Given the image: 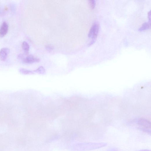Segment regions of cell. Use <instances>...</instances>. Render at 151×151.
<instances>
[{"mask_svg": "<svg viewBox=\"0 0 151 151\" xmlns=\"http://www.w3.org/2000/svg\"><path fill=\"white\" fill-rule=\"evenodd\" d=\"M107 145V144L104 142L84 143L75 144L72 148L76 151H87L101 148Z\"/></svg>", "mask_w": 151, "mask_h": 151, "instance_id": "obj_1", "label": "cell"}, {"mask_svg": "<svg viewBox=\"0 0 151 151\" xmlns=\"http://www.w3.org/2000/svg\"><path fill=\"white\" fill-rule=\"evenodd\" d=\"M19 59H21L24 63L27 64L37 63L40 61L39 59L36 58L31 55H29L25 58L23 55L20 54L19 55Z\"/></svg>", "mask_w": 151, "mask_h": 151, "instance_id": "obj_2", "label": "cell"}, {"mask_svg": "<svg viewBox=\"0 0 151 151\" xmlns=\"http://www.w3.org/2000/svg\"><path fill=\"white\" fill-rule=\"evenodd\" d=\"M99 30V26L97 23H94L90 30L88 37L90 38H92L93 39L96 40L97 37Z\"/></svg>", "mask_w": 151, "mask_h": 151, "instance_id": "obj_3", "label": "cell"}, {"mask_svg": "<svg viewBox=\"0 0 151 151\" xmlns=\"http://www.w3.org/2000/svg\"><path fill=\"white\" fill-rule=\"evenodd\" d=\"M138 123V124L141 127L140 129L151 130V123L146 119H141L139 120Z\"/></svg>", "mask_w": 151, "mask_h": 151, "instance_id": "obj_4", "label": "cell"}, {"mask_svg": "<svg viewBox=\"0 0 151 151\" xmlns=\"http://www.w3.org/2000/svg\"><path fill=\"white\" fill-rule=\"evenodd\" d=\"M10 52V49L7 48H2L0 51V58L2 61H4L7 59Z\"/></svg>", "mask_w": 151, "mask_h": 151, "instance_id": "obj_5", "label": "cell"}, {"mask_svg": "<svg viewBox=\"0 0 151 151\" xmlns=\"http://www.w3.org/2000/svg\"><path fill=\"white\" fill-rule=\"evenodd\" d=\"M8 27V25L6 22H4L2 23L0 28V37H4L7 34Z\"/></svg>", "mask_w": 151, "mask_h": 151, "instance_id": "obj_6", "label": "cell"}, {"mask_svg": "<svg viewBox=\"0 0 151 151\" xmlns=\"http://www.w3.org/2000/svg\"><path fill=\"white\" fill-rule=\"evenodd\" d=\"M22 47L25 54L26 55L28 54L30 49L29 44L26 42L24 41L22 43Z\"/></svg>", "mask_w": 151, "mask_h": 151, "instance_id": "obj_7", "label": "cell"}, {"mask_svg": "<svg viewBox=\"0 0 151 151\" xmlns=\"http://www.w3.org/2000/svg\"><path fill=\"white\" fill-rule=\"evenodd\" d=\"M150 23L145 22L139 28V31H142L149 29L150 27Z\"/></svg>", "mask_w": 151, "mask_h": 151, "instance_id": "obj_8", "label": "cell"}, {"mask_svg": "<svg viewBox=\"0 0 151 151\" xmlns=\"http://www.w3.org/2000/svg\"><path fill=\"white\" fill-rule=\"evenodd\" d=\"M89 4L90 8L91 9H93L95 6V1L94 0H90L89 1Z\"/></svg>", "mask_w": 151, "mask_h": 151, "instance_id": "obj_9", "label": "cell"}, {"mask_svg": "<svg viewBox=\"0 0 151 151\" xmlns=\"http://www.w3.org/2000/svg\"><path fill=\"white\" fill-rule=\"evenodd\" d=\"M46 49L48 52H51L54 49V47L51 45H48L46 47Z\"/></svg>", "mask_w": 151, "mask_h": 151, "instance_id": "obj_10", "label": "cell"}, {"mask_svg": "<svg viewBox=\"0 0 151 151\" xmlns=\"http://www.w3.org/2000/svg\"><path fill=\"white\" fill-rule=\"evenodd\" d=\"M36 72L40 73L42 74L44 73L45 72V70L44 68L42 66H41L36 70Z\"/></svg>", "mask_w": 151, "mask_h": 151, "instance_id": "obj_11", "label": "cell"}, {"mask_svg": "<svg viewBox=\"0 0 151 151\" xmlns=\"http://www.w3.org/2000/svg\"><path fill=\"white\" fill-rule=\"evenodd\" d=\"M150 11H149L148 13V17L149 20V22L150 23V18L151 17Z\"/></svg>", "mask_w": 151, "mask_h": 151, "instance_id": "obj_12", "label": "cell"}, {"mask_svg": "<svg viewBox=\"0 0 151 151\" xmlns=\"http://www.w3.org/2000/svg\"><path fill=\"white\" fill-rule=\"evenodd\" d=\"M96 40L93 39L92 40L90 43L89 46H91L96 41Z\"/></svg>", "mask_w": 151, "mask_h": 151, "instance_id": "obj_13", "label": "cell"}, {"mask_svg": "<svg viewBox=\"0 0 151 151\" xmlns=\"http://www.w3.org/2000/svg\"><path fill=\"white\" fill-rule=\"evenodd\" d=\"M108 151H119L117 149L115 148H111L109 149Z\"/></svg>", "mask_w": 151, "mask_h": 151, "instance_id": "obj_14", "label": "cell"}, {"mask_svg": "<svg viewBox=\"0 0 151 151\" xmlns=\"http://www.w3.org/2000/svg\"><path fill=\"white\" fill-rule=\"evenodd\" d=\"M139 151H151L150 150L147 149L142 150Z\"/></svg>", "mask_w": 151, "mask_h": 151, "instance_id": "obj_15", "label": "cell"}]
</instances>
